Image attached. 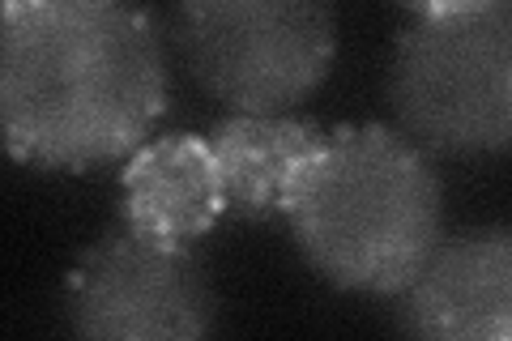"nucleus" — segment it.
<instances>
[{
    "instance_id": "1",
    "label": "nucleus",
    "mask_w": 512,
    "mask_h": 341,
    "mask_svg": "<svg viewBox=\"0 0 512 341\" xmlns=\"http://www.w3.org/2000/svg\"><path fill=\"white\" fill-rule=\"evenodd\" d=\"M163 103V39L137 0H0V145L18 162H116Z\"/></svg>"
},
{
    "instance_id": "2",
    "label": "nucleus",
    "mask_w": 512,
    "mask_h": 341,
    "mask_svg": "<svg viewBox=\"0 0 512 341\" xmlns=\"http://www.w3.org/2000/svg\"><path fill=\"white\" fill-rule=\"evenodd\" d=\"M282 214L333 286L397 295L440 243V180L402 133L350 124L320 137Z\"/></svg>"
},
{
    "instance_id": "3",
    "label": "nucleus",
    "mask_w": 512,
    "mask_h": 341,
    "mask_svg": "<svg viewBox=\"0 0 512 341\" xmlns=\"http://www.w3.org/2000/svg\"><path fill=\"white\" fill-rule=\"evenodd\" d=\"M389 99L406 133L440 154H500L512 137L508 0L419 18L393 47Z\"/></svg>"
},
{
    "instance_id": "4",
    "label": "nucleus",
    "mask_w": 512,
    "mask_h": 341,
    "mask_svg": "<svg viewBox=\"0 0 512 341\" xmlns=\"http://www.w3.org/2000/svg\"><path fill=\"white\" fill-rule=\"evenodd\" d=\"M188 69L235 111H291L338 52L329 0H175Z\"/></svg>"
},
{
    "instance_id": "5",
    "label": "nucleus",
    "mask_w": 512,
    "mask_h": 341,
    "mask_svg": "<svg viewBox=\"0 0 512 341\" xmlns=\"http://www.w3.org/2000/svg\"><path fill=\"white\" fill-rule=\"evenodd\" d=\"M64 312L99 341H192L214 329L218 299L188 243L124 226L73 265Z\"/></svg>"
},
{
    "instance_id": "6",
    "label": "nucleus",
    "mask_w": 512,
    "mask_h": 341,
    "mask_svg": "<svg viewBox=\"0 0 512 341\" xmlns=\"http://www.w3.org/2000/svg\"><path fill=\"white\" fill-rule=\"evenodd\" d=\"M397 316L431 341H504L512 333V239L504 226L436 243L397 290Z\"/></svg>"
},
{
    "instance_id": "7",
    "label": "nucleus",
    "mask_w": 512,
    "mask_h": 341,
    "mask_svg": "<svg viewBox=\"0 0 512 341\" xmlns=\"http://www.w3.org/2000/svg\"><path fill=\"white\" fill-rule=\"evenodd\" d=\"M120 192L128 226L175 243L205 235L227 209L210 141L192 133H167L128 150Z\"/></svg>"
},
{
    "instance_id": "8",
    "label": "nucleus",
    "mask_w": 512,
    "mask_h": 341,
    "mask_svg": "<svg viewBox=\"0 0 512 341\" xmlns=\"http://www.w3.org/2000/svg\"><path fill=\"white\" fill-rule=\"evenodd\" d=\"M320 137L325 133L312 120H299L291 111H235L231 120H222L205 141L227 209L252 218L282 214Z\"/></svg>"
},
{
    "instance_id": "9",
    "label": "nucleus",
    "mask_w": 512,
    "mask_h": 341,
    "mask_svg": "<svg viewBox=\"0 0 512 341\" xmlns=\"http://www.w3.org/2000/svg\"><path fill=\"white\" fill-rule=\"evenodd\" d=\"M406 5L414 9V18H453V13H478L504 0H406Z\"/></svg>"
}]
</instances>
